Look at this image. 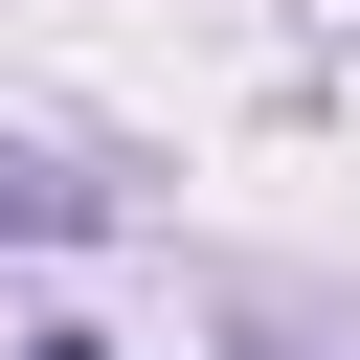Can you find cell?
Listing matches in <instances>:
<instances>
[{
  "label": "cell",
  "mask_w": 360,
  "mask_h": 360,
  "mask_svg": "<svg viewBox=\"0 0 360 360\" xmlns=\"http://www.w3.org/2000/svg\"><path fill=\"white\" fill-rule=\"evenodd\" d=\"M0 225H90V180H45V158H0Z\"/></svg>",
  "instance_id": "1"
}]
</instances>
